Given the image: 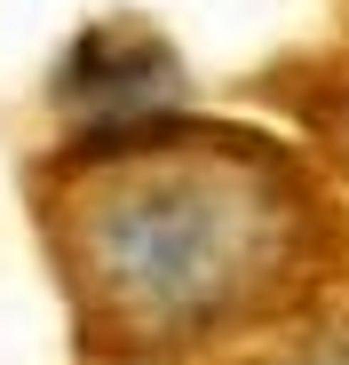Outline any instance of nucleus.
Wrapping results in <instances>:
<instances>
[{
    "instance_id": "7ed1b4c3",
    "label": "nucleus",
    "mask_w": 349,
    "mask_h": 365,
    "mask_svg": "<svg viewBox=\"0 0 349 365\" xmlns=\"http://www.w3.org/2000/svg\"><path fill=\"white\" fill-rule=\"evenodd\" d=\"M254 365H349V310L318 318L310 334H286L278 349H262Z\"/></svg>"
},
{
    "instance_id": "f257e3e1",
    "label": "nucleus",
    "mask_w": 349,
    "mask_h": 365,
    "mask_svg": "<svg viewBox=\"0 0 349 365\" xmlns=\"http://www.w3.org/2000/svg\"><path fill=\"white\" fill-rule=\"evenodd\" d=\"M32 191L80 349L103 365L239 349L318 310L349 262V215L310 159L174 111L95 128Z\"/></svg>"
},
{
    "instance_id": "f03ea898",
    "label": "nucleus",
    "mask_w": 349,
    "mask_h": 365,
    "mask_svg": "<svg viewBox=\"0 0 349 365\" xmlns=\"http://www.w3.org/2000/svg\"><path fill=\"white\" fill-rule=\"evenodd\" d=\"M64 111L95 128H135V119H159L183 103V72L159 32H88L72 48V72H64Z\"/></svg>"
},
{
    "instance_id": "20e7f679",
    "label": "nucleus",
    "mask_w": 349,
    "mask_h": 365,
    "mask_svg": "<svg viewBox=\"0 0 349 365\" xmlns=\"http://www.w3.org/2000/svg\"><path fill=\"white\" fill-rule=\"evenodd\" d=\"M325 128H333V143H341V167H349V88H341V103L325 111Z\"/></svg>"
}]
</instances>
